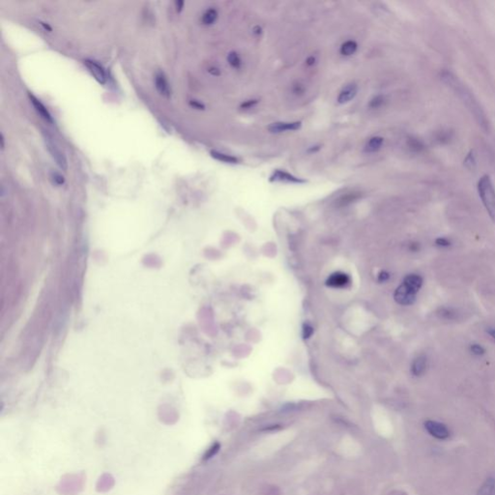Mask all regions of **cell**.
I'll use <instances>...</instances> for the list:
<instances>
[{
  "mask_svg": "<svg viewBox=\"0 0 495 495\" xmlns=\"http://www.w3.org/2000/svg\"><path fill=\"white\" fill-rule=\"evenodd\" d=\"M441 76H442L441 77L442 80L445 82L446 85H448L451 88H453L458 93V96L468 107V109L473 113L475 118L478 120L479 124L482 125L483 128H485L487 126L486 118L483 114L482 109L480 108L479 104L477 103L476 100L474 99L473 95L471 94L470 91L462 84H460L458 78L454 74H451L450 72H444Z\"/></svg>",
  "mask_w": 495,
  "mask_h": 495,
  "instance_id": "obj_1",
  "label": "cell"
},
{
  "mask_svg": "<svg viewBox=\"0 0 495 495\" xmlns=\"http://www.w3.org/2000/svg\"><path fill=\"white\" fill-rule=\"evenodd\" d=\"M478 192L490 219L495 223V191L489 176H483L478 183Z\"/></svg>",
  "mask_w": 495,
  "mask_h": 495,
  "instance_id": "obj_2",
  "label": "cell"
},
{
  "mask_svg": "<svg viewBox=\"0 0 495 495\" xmlns=\"http://www.w3.org/2000/svg\"><path fill=\"white\" fill-rule=\"evenodd\" d=\"M43 135H44L46 146H47V149L49 150L52 159L55 161L56 164L61 169L62 171H67L68 162H67V159H66L65 155L63 154V152L57 146V144L55 143L53 138L47 132H44Z\"/></svg>",
  "mask_w": 495,
  "mask_h": 495,
  "instance_id": "obj_3",
  "label": "cell"
},
{
  "mask_svg": "<svg viewBox=\"0 0 495 495\" xmlns=\"http://www.w3.org/2000/svg\"><path fill=\"white\" fill-rule=\"evenodd\" d=\"M426 431L438 440H446L450 437L451 432L445 424L434 420H428L424 424Z\"/></svg>",
  "mask_w": 495,
  "mask_h": 495,
  "instance_id": "obj_4",
  "label": "cell"
},
{
  "mask_svg": "<svg viewBox=\"0 0 495 495\" xmlns=\"http://www.w3.org/2000/svg\"><path fill=\"white\" fill-rule=\"evenodd\" d=\"M270 182H283V183H290V184H305L307 180L297 177L293 174L284 171V170H276L273 172L269 177Z\"/></svg>",
  "mask_w": 495,
  "mask_h": 495,
  "instance_id": "obj_5",
  "label": "cell"
},
{
  "mask_svg": "<svg viewBox=\"0 0 495 495\" xmlns=\"http://www.w3.org/2000/svg\"><path fill=\"white\" fill-rule=\"evenodd\" d=\"M302 121H279L271 123L267 130L271 134H282L286 132H295L302 128Z\"/></svg>",
  "mask_w": 495,
  "mask_h": 495,
  "instance_id": "obj_6",
  "label": "cell"
},
{
  "mask_svg": "<svg viewBox=\"0 0 495 495\" xmlns=\"http://www.w3.org/2000/svg\"><path fill=\"white\" fill-rule=\"evenodd\" d=\"M416 294L414 291L409 289L403 284L399 285L394 293V298L396 303L402 306H410L416 301Z\"/></svg>",
  "mask_w": 495,
  "mask_h": 495,
  "instance_id": "obj_7",
  "label": "cell"
},
{
  "mask_svg": "<svg viewBox=\"0 0 495 495\" xmlns=\"http://www.w3.org/2000/svg\"><path fill=\"white\" fill-rule=\"evenodd\" d=\"M154 82H155V87L157 88L158 92L161 94V96L166 97V98H171L172 96V88H171V86H170V82L166 76V74H163V72H157L155 76H154Z\"/></svg>",
  "mask_w": 495,
  "mask_h": 495,
  "instance_id": "obj_8",
  "label": "cell"
},
{
  "mask_svg": "<svg viewBox=\"0 0 495 495\" xmlns=\"http://www.w3.org/2000/svg\"><path fill=\"white\" fill-rule=\"evenodd\" d=\"M358 94V86L356 84H349L344 87L337 98L340 105H346L354 99Z\"/></svg>",
  "mask_w": 495,
  "mask_h": 495,
  "instance_id": "obj_9",
  "label": "cell"
},
{
  "mask_svg": "<svg viewBox=\"0 0 495 495\" xmlns=\"http://www.w3.org/2000/svg\"><path fill=\"white\" fill-rule=\"evenodd\" d=\"M326 285L333 288H346L350 285V278L346 273L336 272L327 279Z\"/></svg>",
  "mask_w": 495,
  "mask_h": 495,
  "instance_id": "obj_10",
  "label": "cell"
},
{
  "mask_svg": "<svg viewBox=\"0 0 495 495\" xmlns=\"http://www.w3.org/2000/svg\"><path fill=\"white\" fill-rule=\"evenodd\" d=\"M85 64L88 69V71L94 76V78L101 84L105 85L107 82V74L104 68L94 60H86Z\"/></svg>",
  "mask_w": 495,
  "mask_h": 495,
  "instance_id": "obj_11",
  "label": "cell"
},
{
  "mask_svg": "<svg viewBox=\"0 0 495 495\" xmlns=\"http://www.w3.org/2000/svg\"><path fill=\"white\" fill-rule=\"evenodd\" d=\"M29 99H30V102L32 103L35 111L40 114V116L42 118H44L47 122L52 123L53 122L52 116H51V114L49 112V111L47 110V108L44 106V104L40 100L37 99L34 95H32V94H29Z\"/></svg>",
  "mask_w": 495,
  "mask_h": 495,
  "instance_id": "obj_12",
  "label": "cell"
},
{
  "mask_svg": "<svg viewBox=\"0 0 495 495\" xmlns=\"http://www.w3.org/2000/svg\"><path fill=\"white\" fill-rule=\"evenodd\" d=\"M402 284L415 293H418L423 285V278L418 274H409L403 279Z\"/></svg>",
  "mask_w": 495,
  "mask_h": 495,
  "instance_id": "obj_13",
  "label": "cell"
},
{
  "mask_svg": "<svg viewBox=\"0 0 495 495\" xmlns=\"http://www.w3.org/2000/svg\"><path fill=\"white\" fill-rule=\"evenodd\" d=\"M428 359L425 355H419L412 362L411 372L414 376H422L427 370Z\"/></svg>",
  "mask_w": 495,
  "mask_h": 495,
  "instance_id": "obj_14",
  "label": "cell"
},
{
  "mask_svg": "<svg viewBox=\"0 0 495 495\" xmlns=\"http://www.w3.org/2000/svg\"><path fill=\"white\" fill-rule=\"evenodd\" d=\"M476 495H495V472L487 476Z\"/></svg>",
  "mask_w": 495,
  "mask_h": 495,
  "instance_id": "obj_15",
  "label": "cell"
},
{
  "mask_svg": "<svg viewBox=\"0 0 495 495\" xmlns=\"http://www.w3.org/2000/svg\"><path fill=\"white\" fill-rule=\"evenodd\" d=\"M210 155L212 158H214L217 161H222L223 163H228V164H238L240 162V159L237 158L233 155H229L223 152H220L218 150H211Z\"/></svg>",
  "mask_w": 495,
  "mask_h": 495,
  "instance_id": "obj_16",
  "label": "cell"
},
{
  "mask_svg": "<svg viewBox=\"0 0 495 495\" xmlns=\"http://www.w3.org/2000/svg\"><path fill=\"white\" fill-rule=\"evenodd\" d=\"M361 197H362V194L360 192L352 191V192H349V193L344 194L343 196H341L336 200V203L339 207H344V206H347V205L355 202L356 200L361 198Z\"/></svg>",
  "mask_w": 495,
  "mask_h": 495,
  "instance_id": "obj_17",
  "label": "cell"
},
{
  "mask_svg": "<svg viewBox=\"0 0 495 495\" xmlns=\"http://www.w3.org/2000/svg\"><path fill=\"white\" fill-rule=\"evenodd\" d=\"M384 144V138L382 136H371L367 141L364 151L366 153H376L380 149L382 148Z\"/></svg>",
  "mask_w": 495,
  "mask_h": 495,
  "instance_id": "obj_18",
  "label": "cell"
},
{
  "mask_svg": "<svg viewBox=\"0 0 495 495\" xmlns=\"http://www.w3.org/2000/svg\"><path fill=\"white\" fill-rule=\"evenodd\" d=\"M357 50H358V44L354 40H347L340 47V53L345 57L352 56L353 54L356 53Z\"/></svg>",
  "mask_w": 495,
  "mask_h": 495,
  "instance_id": "obj_19",
  "label": "cell"
},
{
  "mask_svg": "<svg viewBox=\"0 0 495 495\" xmlns=\"http://www.w3.org/2000/svg\"><path fill=\"white\" fill-rule=\"evenodd\" d=\"M219 14L215 8H209L203 13L201 17V23L204 25H212L218 20Z\"/></svg>",
  "mask_w": 495,
  "mask_h": 495,
  "instance_id": "obj_20",
  "label": "cell"
},
{
  "mask_svg": "<svg viewBox=\"0 0 495 495\" xmlns=\"http://www.w3.org/2000/svg\"><path fill=\"white\" fill-rule=\"evenodd\" d=\"M226 59H227V63L230 65L231 68H233L235 70L241 69V67H242V59H241V57H240V55H239L238 52H236L234 50L230 51L227 54Z\"/></svg>",
  "mask_w": 495,
  "mask_h": 495,
  "instance_id": "obj_21",
  "label": "cell"
},
{
  "mask_svg": "<svg viewBox=\"0 0 495 495\" xmlns=\"http://www.w3.org/2000/svg\"><path fill=\"white\" fill-rule=\"evenodd\" d=\"M386 103V97L382 95V94H378V95H375L373 96L369 104H368V107L370 110H378L380 109L382 106H384V104Z\"/></svg>",
  "mask_w": 495,
  "mask_h": 495,
  "instance_id": "obj_22",
  "label": "cell"
},
{
  "mask_svg": "<svg viewBox=\"0 0 495 495\" xmlns=\"http://www.w3.org/2000/svg\"><path fill=\"white\" fill-rule=\"evenodd\" d=\"M307 89H306V87L304 84H302L301 81H295L292 87H291V92L294 96L296 97H302L305 95Z\"/></svg>",
  "mask_w": 495,
  "mask_h": 495,
  "instance_id": "obj_23",
  "label": "cell"
},
{
  "mask_svg": "<svg viewBox=\"0 0 495 495\" xmlns=\"http://www.w3.org/2000/svg\"><path fill=\"white\" fill-rule=\"evenodd\" d=\"M260 104V100L259 99H249L245 100L243 101L240 106H239V109L241 111H250L254 108H256L258 105Z\"/></svg>",
  "mask_w": 495,
  "mask_h": 495,
  "instance_id": "obj_24",
  "label": "cell"
},
{
  "mask_svg": "<svg viewBox=\"0 0 495 495\" xmlns=\"http://www.w3.org/2000/svg\"><path fill=\"white\" fill-rule=\"evenodd\" d=\"M439 315L444 318V319H449V320H453L455 318H457L458 316V313L456 310H454L453 309H448V308H443V309H440V312H439Z\"/></svg>",
  "mask_w": 495,
  "mask_h": 495,
  "instance_id": "obj_25",
  "label": "cell"
},
{
  "mask_svg": "<svg viewBox=\"0 0 495 495\" xmlns=\"http://www.w3.org/2000/svg\"><path fill=\"white\" fill-rule=\"evenodd\" d=\"M407 144H408L409 148L413 150V151H420L421 149L424 148L423 143L420 140H418L416 138H409Z\"/></svg>",
  "mask_w": 495,
  "mask_h": 495,
  "instance_id": "obj_26",
  "label": "cell"
},
{
  "mask_svg": "<svg viewBox=\"0 0 495 495\" xmlns=\"http://www.w3.org/2000/svg\"><path fill=\"white\" fill-rule=\"evenodd\" d=\"M464 163H465L466 168L469 169V170H474L475 169V167H476V158H475V155H474L473 152H470L468 154V156L465 158Z\"/></svg>",
  "mask_w": 495,
  "mask_h": 495,
  "instance_id": "obj_27",
  "label": "cell"
},
{
  "mask_svg": "<svg viewBox=\"0 0 495 495\" xmlns=\"http://www.w3.org/2000/svg\"><path fill=\"white\" fill-rule=\"evenodd\" d=\"M470 351L476 356H482L485 353V349L481 345H478V344L471 345Z\"/></svg>",
  "mask_w": 495,
  "mask_h": 495,
  "instance_id": "obj_28",
  "label": "cell"
},
{
  "mask_svg": "<svg viewBox=\"0 0 495 495\" xmlns=\"http://www.w3.org/2000/svg\"><path fill=\"white\" fill-rule=\"evenodd\" d=\"M50 179L52 180V182L55 185L60 186L65 182L64 177L62 176L61 174H58L56 172H51V174H50Z\"/></svg>",
  "mask_w": 495,
  "mask_h": 495,
  "instance_id": "obj_29",
  "label": "cell"
},
{
  "mask_svg": "<svg viewBox=\"0 0 495 495\" xmlns=\"http://www.w3.org/2000/svg\"><path fill=\"white\" fill-rule=\"evenodd\" d=\"M435 245L438 247L447 248L451 246V242L444 237H439L435 240Z\"/></svg>",
  "mask_w": 495,
  "mask_h": 495,
  "instance_id": "obj_30",
  "label": "cell"
},
{
  "mask_svg": "<svg viewBox=\"0 0 495 495\" xmlns=\"http://www.w3.org/2000/svg\"><path fill=\"white\" fill-rule=\"evenodd\" d=\"M219 448H220V445H219L218 443H216V444H214V445L212 446V447H211L210 448V450L208 451V453L206 454V456H205V458H212V457H213V456H214V455H215V454H216V453L218 452V450H219Z\"/></svg>",
  "mask_w": 495,
  "mask_h": 495,
  "instance_id": "obj_31",
  "label": "cell"
},
{
  "mask_svg": "<svg viewBox=\"0 0 495 495\" xmlns=\"http://www.w3.org/2000/svg\"><path fill=\"white\" fill-rule=\"evenodd\" d=\"M303 332H304V333H303V335H304V338H305V339H308V338L310 337L311 333H312V327H311V326H309L308 324H306V325H305V327H304V329H303Z\"/></svg>",
  "mask_w": 495,
  "mask_h": 495,
  "instance_id": "obj_32",
  "label": "cell"
},
{
  "mask_svg": "<svg viewBox=\"0 0 495 495\" xmlns=\"http://www.w3.org/2000/svg\"><path fill=\"white\" fill-rule=\"evenodd\" d=\"M253 33H254L255 36L260 37L262 35V33H263V29H262V27L260 26V25H256V26L253 27Z\"/></svg>",
  "mask_w": 495,
  "mask_h": 495,
  "instance_id": "obj_33",
  "label": "cell"
},
{
  "mask_svg": "<svg viewBox=\"0 0 495 495\" xmlns=\"http://www.w3.org/2000/svg\"><path fill=\"white\" fill-rule=\"evenodd\" d=\"M321 148L322 146L320 144H315V145H312V146L309 147V149L307 151H308V153H309V154H314V153H317Z\"/></svg>",
  "mask_w": 495,
  "mask_h": 495,
  "instance_id": "obj_34",
  "label": "cell"
},
{
  "mask_svg": "<svg viewBox=\"0 0 495 495\" xmlns=\"http://www.w3.org/2000/svg\"><path fill=\"white\" fill-rule=\"evenodd\" d=\"M305 63H306V65H307L308 67H311V66L315 65V63H316V57H315V56H313V55H310V56H309V57L306 59Z\"/></svg>",
  "mask_w": 495,
  "mask_h": 495,
  "instance_id": "obj_35",
  "label": "cell"
},
{
  "mask_svg": "<svg viewBox=\"0 0 495 495\" xmlns=\"http://www.w3.org/2000/svg\"><path fill=\"white\" fill-rule=\"evenodd\" d=\"M191 105H192L195 109H197V110H204V109H205L204 105H203V104H201V103H199L198 101H192V102H191Z\"/></svg>",
  "mask_w": 495,
  "mask_h": 495,
  "instance_id": "obj_36",
  "label": "cell"
},
{
  "mask_svg": "<svg viewBox=\"0 0 495 495\" xmlns=\"http://www.w3.org/2000/svg\"><path fill=\"white\" fill-rule=\"evenodd\" d=\"M208 72H209L211 74L215 75V76H219V75L221 74V71H220V69H219V68H217V67H210V68L208 69Z\"/></svg>",
  "mask_w": 495,
  "mask_h": 495,
  "instance_id": "obj_37",
  "label": "cell"
},
{
  "mask_svg": "<svg viewBox=\"0 0 495 495\" xmlns=\"http://www.w3.org/2000/svg\"><path fill=\"white\" fill-rule=\"evenodd\" d=\"M175 6H176V11L177 12H181L183 7H184V1L182 0H178L175 2Z\"/></svg>",
  "mask_w": 495,
  "mask_h": 495,
  "instance_id": "obj_38",
  "label": "cell"
},
{
  "mask_svg": "<svg viewBox=\"0 0 495 495\" xmlns=\"http://www.w3.org/2000/svg\"><path fill=\"white\" fill-rule=\"evenodd\" d=\"M389 277L390 276H389L388 273L382 272L380 274V276H379V281L380 282H385V281H387L389 279Z\"/></svg>",
  "mask_w": 495,
  "mask_h": 495,
  "instance_id": "obj_39",
  "label": "cell"
},
{
  "mask_svg": "<svg viewBox=\"0 0 495 495\" xmlns=\"http://www.w3.org/2000/svg\"><path fill=\"white\" fill-rule=\"evenodd\" d=\"M486 333L489 335L493 340L495 341V328H492V327H489L486 329Z\"/></svg>",
  "mask_w": 495,
  "mask_h": 495,
  "instance_id": "obj_40",
  "label": "cell"
},
{
  "mask_svg": "<svg viewBox=\"0 0 495 495\" xmlns=\"http://www.w3.org/2000/svg\"><path fill=\"white\" fill-rule=\"evenodd\" d=\"M40 25H42V26H43V27H44V28H45L46 30H49V31H51V27H50V25H46L45 23H42V22H40Z\"/></svg>",
  "mask_w": 495,
  "mask_h": 495,
  "instance_id": "obj_41",
  "label": "cell"
},
{
  "mask_svg": "<svg viewBox=\"0 0 495 495\" xmlns=\"http://www.w3.org/2000/svg\"><path fill=\"white\" fill-rule=\"evenodd\" d=\"M1 143H2L1 147H2V149H4L5 145H4V136H3V135H1Z\"/></svg>",
  "mask_w": 495,
  "mask_h": 495,
  "instance_id": "obj_42",
  "label": "cell"
}]
</instances>
